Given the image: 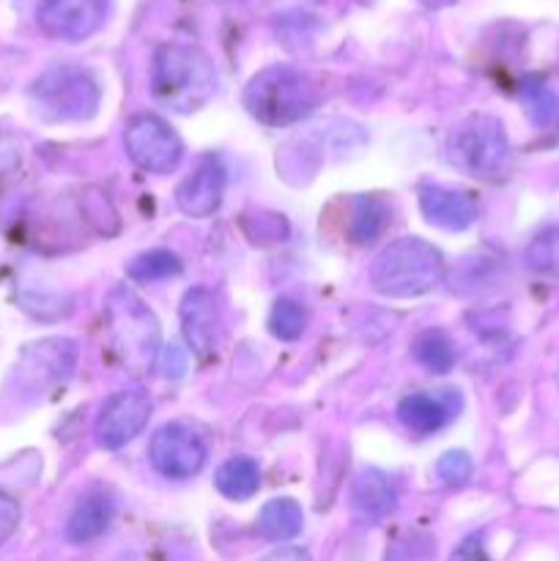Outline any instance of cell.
<instances>
[{"instance_id":"1","label":"cell","mask_w":559,"mask_h":561,"mask_svg":"<svg viewBox=\"0 0 559 561\" xmlns=\"http://www.w3.org/2000/svg\"><path fill=\"white\" fill-rule=\"evenodd\" d=\"M217 91V69L201 47L162 44L151 60V93L173 113H195Z\"/></svg>"},{"instance_id":"2","label":"cell","mask_w":559,"mask_h":561,"mask_svg":"<svg viewBox=\"0 0 559 561\" xmlns=\"http://www.w3.org/2000/svg\"><path fill=\"white\" fill-rule=\"evenodd\" d=\"M447 274L444 255L420 236H406L384 247L370 268L373 290L389 299H414L436 288Z\"/></svg>"},{"instance_id":"3","label":"cell","mask_w":559,"mask_h":561,"mask_svg":"<svg viewBox=\"0 0 559 561\" xmlns=\"http://www.w3.org/2000/svg\"><path fill=\"white\" fill-rule=\"evenodd\" d=\"M318 85L290 66H269L244 88V107L261 124L283 129L299 124L318 107Z\"/></svg>"},{"instance_id":"4","label":"cell","mask_w":559,"mask_h":561,"mask_svg":"<svg viewBox=\"0 0 559 561\" xmlns=\"http://www.w3.org/2000/svg\"><path fill=\"white\" fill-rule=\"evenodd\" d=\"M447 159L455 170L477 181H502L513 164L507 131L493 115H469L447 140Z\"/></svg>"},{"instance_id":"5","label":"cell","mask_w":559,"mask_h":561,"mask_svg":"<svg viewBox=\"0 0 559 561\" xmlns=\"http://www.w3.org/2000/svg\"><path fill=\"white\" fill-rule=\"evenodd\" d=\"M36 113L49 124L88 121L99 110L102 88L80 66H53L31 88Z\"/></svg>"},{"instance_id":"6","label":"cell","mask_w":559,"mask_h":561,"mask_svg":"<svg viewBox=\"0 0 559 561\" xmlns=\"http://www.w3.org/2000/svg\"><path fill=\"white\" fill-rule=\"evenodd\" d=\"M113 348L135 373L148 370L159 348V327L146 305L129 290H115L107 307Z\"/></svg>"},{"instance_id":"7","label":"cell","mask_w":559,"mask_h":561,"mask_svg":"<svg viewBox=\"0 0 559 561\" xmlns=\"http://www.w3.org/2000/svg\"><path fill=\"white\" fill-rule=\"evenodd\" d=\"M148 458L164 480H192L208 460V444L190 422H168L148 444Z\"/></svg>"},{"instance_id":"8","label":"cell","mask_w":559,"mask_h":561,"mask_svg":"<svg viewBox=\"0 0 559 561\" xmlns=\"http://www.w3.org/2000/svg\"><path fill=\"white\" fill-rule=\"evenodd\" d=\"M124 146L132 162L146 173H170V170L179 168L181 157H184L181 137L170 129L168 121L151 113H142L129 121Z\"/></svg>"},{"instance_id":"9","label":"cell","mask_w":559,"mask_h":561,"mask_svg":"<svg viewBox=\"0 0 559 561\" xmlns=\"http://www.w3.org/2000/svg\"><path fill=\"white\" fill-rule=\"evenodd\" d=\"M151 411V398L140 392V389L115 392L113 398L104 400V405L99 409L96 425H93V436H96L99 447L121 449L129 442H135L146 431Z\"/></svg>"},{"instance_id":"10","label":"cell","mask_w":559,"mask_h":561,"mask_svg":"<svg viewBox=\"0 0 559 561\" xmlns=\"http://www.w3.org/2000/svg\"><path fill=\"white\" fill-rule=\"evenodd\" d=\"M110 0H38L36 20L47 36L60 42H85L102 31Z\"/></svg>"},{"instance_id":"11","label":"cell","mask_w":559,"mask_h":561,"mask_svg":"<svg viewBox=\"0 0 559 561\" xmlns=\"http://www.w3.org/2000/svg\"><path fill=\"white\" fill-rule=\"evenodd\" d=\"M179 318L181 332H184L192 354L201 356V359L217 356L219 340H223V310H219L217 296L203 285L190 288L181 299Z\"/></svg>"},{"instance_id":"12","label":"cell","mask_w":559,"mask_h":561,"mask_svg":"<svg viewBox=\"0 0 559 561\" xmlns=\"http://www.w3.org/2000/svg\"><path fill=\"white\" fill-rule=\"evenodd\" d=\"M225 181L228 175H225L223 164L217 159H206L190 179L181 181V186L175 190V206L192 219L212 217L225 197Z\"/></svg>"},{"instance_id":"13","label":"cell","mask_w":559,"mask_h":561,"mask_svg":"<svg viewBox=\"0 0 559 561\" xmlns=\"http://www.w3.org/2000/svg\"><path fill=\"white\" fill-rule=\"evenodd\" d=\"M420 208L431 225L442 230H466L477 219V201L469 192L447 190L442 184L420 186Z\"/></svg>"},{"instance_id":"14","label":"cell","mask_w":559,"mask_h":561,"mask_svg":"<svg viewBox=\"0 0 559 561\" xmlns=\"http://www.w3.org/2000/svg\"><path fill=\"white\" fill-rule=\"evenodd\" d=\"M458 394H427L414 392L406 394L398 403V420L400 425L409 427L417 436H431V433L442 431L458 411Z\"/></svg>"},{"instance_id":"15","label":"cell","mask_w":559,"mask_h":561,"mask_svg":"<svg viewBox=\"0 0 559 561\" xmlns=\"http://www.w3.org/2000/svg\"><path fill=\"white\" fill-rule=\"evenodd\" d=\"M351 504L362 520L376 524L392 513L395 504H398V491L384 471L365 469L356 474L354 488H351Z\"/></svg>"},{"instance_id":"16","label":"cell","mask_w":559,"mask_h":561,"mask_svg":"<svg viewBox=\"0 0 559 561\" xmlns=\"http://www.w3.org/2000/svg\"><path fill=\"white\" fill-rule=\"evenodd\" d=\"M115 515L113 499L104 496V493H91V496L82 499L75 507V513L66 520V540L82 546V542H91L96 537H102L110 529Z\"/></svg>"},{"instance_id":"17","label":"cell","mask_w":559,"mask_h":561,"mask_svg":"<svg viewBox=\"0 0 559 561\" xmlns=\"http://www.w3.org/2000/svg\"><path fill=\"white\" fill-rule=\"evenodd\" d=\"M392 222V208L381 195H360L351 201L349 236L354 244H373Z\"/></svg>"},{"instance_id":"18","label":"cell","mask_w":559,"mask_h":561,"mask_svg":"<svg viewBox=\"0 0 559 561\" xmlns=\"http://www.w3.org/2000/svg\"><path fill=\"white\" fill-rule=\"evenodd\" d=\"M301 524H305V515L294 499H272V502L263 504L261 515H258V531L269 542L294 540L301 531Z\"/></svg>"},{"instance_id":"19","label":"cell","mask_w":559,"mask_h":561,"mask_svg":"<svg viewBox=\"0 0 559 561\" xmlns=\"http://www.w3.org/2000/svg\"><path fill=\"white\" fill-rule=\"evenodd\" d=\"M214 485L230 502H247L261 488V469L252 458H230L217 469Z\"/></svg>"},{"instance_id":"20","label":"cell","mask_w":559,"mask_h":561,"mask_svg":"<svg viewBox=\"0 0 559 561\" xmlns=\"http://www.w3.org/2000/svg\"><path fill=\"white\" fill-rule=\"evenodd\" d=\"M521 102L532 124L543 131H551L559 126V96L540 80H526L521 85Z\"/></svg>"},{"instance_id":"21","label":"cell","mask_w":559,"mask_h":561,"mask_svg":"<svg viewBox=\"0 0 559 561\" xmlns=\"http://www.w3.org/2000/svg\"><path fill=\"white\" fill-rule=\"evenodd\" d=\"M181 268H184V263H181V257L175 255V252L151 250L137 255L135 261L126 266V277H129L132 283H140V285L162 283V279L179 277Z\"/></svg>"},{"instance_id":"22","label":"cell","mask_w":559,"mask_h":561,"mask_svg":"<svg viewBox=\"0 0 559 561\" xmlns=\"http://www.w3.org/2000/svg\"><path fill=\"white\" fill-rule=\"evenodd\" d=\"M414 359L431 373H449L455 367V345L442 329H427L414 340Z\"/></svg>"},{"instance_id":"23","label":"cell","mask_w":559,"mask_h":561,"mask_svg":"<svg viewBox=\"0 0 559 561\" xmlns=\"http://www.w3.org/2000/svg\"><path fill=\"white\" fill-rule=\"evenodd\" d=\"M307 312L296 299H277L269 312V332L283 343H294L305 334Z\"/></svg>"},{"instance_id":"24","label":"cell","mask_w":559,"mask_h":561,"mask_svg":"<svg viewBox=\"0 0 559 561\" xmlns=\"http://www.w3.org/2000/svg\"><path fill=\"white\" fill-rule=\"evenodd\" d=\"M526 266L540 274L559 277V228H548L537 233L526 247Z\"/></svg>"},{"instance_id":"25","label":"cell","mask_w":559,"mask_h":561,"mask_svg":"<svg viewBox=\"0 0 559 561\" xmlns=\"http://www.w3.org/2000/svg\"><path fill=\"white\" fill-rule=\"evenodd\" d=\"M471 471H475V463H471L469 453H464V449H449L436 463V474L442 477L444 485L453 488L466 485L471 480Z\"/></svg>"},{"instance_id":"26","label":"cell","mask_w":559,"mask_h":561,"mask_svg":"<svg viewBox=\"0 0 559 561\" xmlns=\"http://www.w3.org/2000/svg\"><path fill=\"white\" fill-rule=\"evenodd\" d=\"M16 526H20V504L5 496V493H0V546L14 535Z\"/></svg>"},{"instance_id":"27","label":"cell","mask_w":559,"mask_h":561,"mask_svg":"<svg viewBox=\"0 0 559 561\" xmlns=\"http://www.w3.org/2000/svg\"><path fill=\"white\" fill-rule=\"evenodd\" d=\"M449 561H488L486 542H482L480 535H469L460 540V546L455 548Z\"/></svg>"},{"instance_id":"28","label":"cell","mask_w":559,"mask_h":561,"mask_svg":"<svg viewBox=\"0 0 559 561\" xmlns=\"http://www.w3.org/2000/svg\"><path fill=\"white\" fill-rule=\"evenodd\" d=\"M162 373L168 378H181L186 373V354L179 345H168V348H164Z\"/></svg>"},{"instance_id":"29","label":"cell","mask_w":559,"mask_h":561,"mask_svg":"<svg viewBox=\"0 0 559 561\" xmlns=\"http://www.w3.org/2000/svg\"><path fill=\"white\" fill-rule=\"evenodd\" d=\"M261 561H312V559L310 553L301 551V548H280V551H272Z\"/></svg>"},{"instance_id":"30","label":"cell","mask_w":559,"mask_h":561,"mask_svg":"<svg viewBox=\"0 0 559 561\" xmlns=\"http://www.w3.org/2000/svg\"><path fill=\"white\" fill-rule=\"evenodd\" d=\"M422 5H427V9H447V5H453L455 0H420Z\"/></svg>"}]
</instances>
